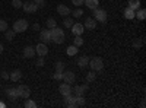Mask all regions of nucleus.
I'll return each instance as SVG.
<instances>
[{"label": "nucleus", "mask_w": 146, "mask_h": 108, "mask_svg": "<svg viewBox=\"0 0 146 108\" xmlns=\"http://www.w3.org/2000/svg\"><path fill=\"white\" fill-rule=\"evenodd\" d=\"M50 34H51V41H53L54 44H63V42H64V40H66L64 31H63L62 28L54 27V28H51V29H50Z\"/></svg>", "instance_id": "obj_1"}, {"label": "nucleus", "mask_w": 146, "mask_h": 108, "mask_svg": "<svg viewBox=\"0 0 146 108\" xmlns=\"http://www.w3.org/2000/svg\"><path fill=\"white\" fill-rule=\"evenodd\" d=\"M88 64L91 66V69L94 72H100V70L104 69V62H102L101 57H92V58H89V63Z\"/></svg>", "instance_id": "obj_2"}, {"label": "nucleus", "mask_w": 146, "mask_h": 108, "mask_svg": "<svg viewBox=\"0 0 146 108\" xmlns=\"http://www.w3.org/2000/svg\"><path fill=\"white\" fill-rule=\"evenodd\" d=\"M94 19L101 22V23H105L107 22V12L104 9H100V7L94 9Z\"/></svg>", "instance_id": "obj_3"}, {"label": "nucleus", "mask_w": 146, "mask_h": 108, "mask_svg": "<svg viewBox=\"0 0 146 108\" xmlns=\"http://www.w3.org/2000/svg\"><path fill=\"white\" fill-rule=\"evenodd\" d=\"M28 29V22L25 19H18L15 23H13V31L18 34V32H25Z\"/></svg>", "instance_id": "obj_4"}, {"label": "nucleus", "mask_w": 146, "mask_h": 108, "mask_svg": "<svg viewBox=\"0 0 146 108\" xmlns=\"http://www.w3.org/2000/svg\"><path fill=\"white\" fill-rule=\"evenodd\" d=\"M35 54H38L40 57H45L48 54V47L44 42H40L38 45L35 47Z\"/></svg>", "instance_id": "obj_5"}, {"label": "nucleus", "mask_w": 146, "mask_h": 108, "mask_svg": "<svg viewBox=\"0 0 146 108\" xmlns=\"http://www.w3.org/2000/svg\"><path fill=\"white\" fill-rule=\"evenodd\" d=\"M22 9L27 12V13H34V12L38 10V6H36L34 2H31V0H28V2H25L22 5Z\"/></svg>", "instance_id": "obj_6"}, {"label": "nucleus", "mask_w": 146, "mask_h": 108, "mask_svg": "<svg viewBox=\"0 0 146 108\" xmlns=\"http://www.w3.org/2000/svg\"><path fill=\"white\" fill-rule=\"evenodd\" d=\"M64 105H67L69 108H76V95H64Z\"/></svg>", "instance_id": "obj_7"}, {"label": "nucleus", "mask_w": 146, "mask_h": 108, "mask_svg": "<svg viewBox=\"0 0 146 108\" xmlns=\"http://www.w3.org/2000/svg\"><path fill=\"white\" fill-rule=\"evenodd\" d=\"M40 40H41V42H44V44L51 42V34H50V29H42V31H40Z\"/></svg>", "instance_id": "obj_8"}, {"label": "nucleus", "mask_w": 146, "mask_h": 108, "mask_svg": "<svg viewBox=\"0 0 146 108\" xmlns=\"http://www.w3.org/2000/svg\"><path fill=\"white\" fill-rule=\"evenodd\" d=\"M18 92H19V98H29V95H31V89L27 86V85H21L18 88Z\"/></svg>", "instance_id": "obj_9"}, {"label": "nucleus", "mask_w": 146, "mask_h": 108, "mask_svg": "<svg viewBox=\"0 0 146 108\" xmlns=\"http://www.w3.org/2000/svg\"><path fill=\"white\" fill-rule=\"evenodd\" d=\"M75 79H76V76H75V73H73V72H70V70H67V72H63V80H64L66 83L72 85V83L75 82Z\"/></svg>", "instance_id": "obj_10"}, {"label": "nucleus", "mask_w": 146, "mask_h": 108, "mask_svg": "<svg viewBox=\"0 0 146 108\" xmlns=\"http://www.w3.org/2000/svg\"><path fill=\"white\" fill-rule=\"evenodd\" d=\"M58 92L62 93L63 97H64V95H69V93H72V86L69 85V83L64 82V83H62V85L58 86Z\"/></svg>", "instance_id": "obj_11"}, {"label": "nucleus", "mask_w": 146, "mask_h": 108, "mask_svg": "<svg viewBox=\"0 0 146 108\" xmlns=\"http://www.w3.org/2000/svg\"><path fill=\"white\" fill-rule=\"evenodd\" d=\"M70 29H72V32L75 35H82L83 31H85V27L82 25V23H73Z\"/></svg>", "instance_id": "obj_12"}, {"label": "nucleus", "mask_w": 146, "mask_h": 108, "mask_svg": "<svg viewBox=\"0 0 146 108\" xmlns=\"http://www.w3.org/2000/svg\"><path fill=\"white\" fill-rule=\"evenodd\" d=\"M86 89H88L86 85H78L75 88H72V93L73 95H83L85 92H86Z\"/></svg>", "instance_id": "obj_13"}, {"label": "nucleus", "mask_w": 146, "mask_h": 108, "mask_svg": "<svg viewBox=\"0 0 146 108\" xmlns=\"http://www.w3.org/2000/svg\"><path fill=\"white\" fill-rule=\"evenodd\" d=\"M70 9L66 6V5H58L57 6V13L58 15H62V16H67V15H70Z\"/></svg>", "instance_id": "obj_14"}, {"label": "nucleus", "mask_w": 146, "mask_h": 108, "mask_svg": "<svg viewBox=\"0 0 146 108\" xmlns=\"http://www.w3.org/2000/svg\"><path fill=\"white\" fill-rule=\"evenodd\" d=\"M34 56H35V48H34V47L28 45V47L23 48V57H25V58H32Z\"/></svg>", "instance_id": "obj_15"}, {"label": "nucleus", "mask_w": 146, "mask_h": 108, "mask_svg": "<svg viewBox=\"0 0 146 108\" xmlns=\"http://www.w3.org/2000/svg\"><path fill=\"white\" fill-rule=\"evenodd\" d=\"M21 78H22V72L21 70H13L12 73H9V79L12 82H19Z\"/></svg>", "instance_id": "obj_16"}, {"label": "nucleus", "mask_w": 146, "mask_h": 108, "mask_svg": "<svg viewBox=\"0 0 146 108\" xmlns=\"http://www.w3.org/2000/svg\"><path fill=\"white\" fill-rule=\"evenodd\" d=\"M83 27L86 28V29H95V28H96V21H95L94 18H88L86 21H85Z\"/></svg>", "instance_id": "obj_17"}, {"label": "nucleus", "mask_w": 146, "mask_h": 108, "mask_svg": "<svg viewBox=\"0 0 146 108\" xmlns=\"http://www.w3.org/2000/svg\"><path fill=\"white\" fill-rule=\"evenodd\" d=\"M88 63H89V57H88V56H80L79 60H78V66L82 67V69H83V67H86Z\"/></svg>", "instance_id": "obj_18"}, {"label": "nucleus", "mask_w": 146, "mask_h": 108, "mask_svg": "<svg viewBox=\"0 0 146 108\" xmlns=\"http://www.w3.org/2000/svg\"><path fill=\"white\" fill-rule=\"evenodd\" d=\"M6 93L9 95V97H10L12 99H16V98H19V92H18V88H9V89L6 91Z\"/></svg>", "instance_id": "obj_19"}, {"label": "nucleus", "mask_w": 146, "mask_h": 108, "mask_svg": "<svg viewBox=\"0 0 146 108\" xmlns=\"http://www.w3.org/2000/svg\"><path fill=\"white\" fill-rule=\"evenodd\" d=\"M135 18H137L139 21H145V18H146V10L142 9V7H139V9L135 12Z\"/></svg>", "instance_id": "obj_20"}, {"label": "nucleus", "mask_w": 146, "mask_h": 108, "mask_svg": "<svg viewBox=\"0 0 146 108\" xmlns=\"http://www.w3.org/2000/svg\"><path fill=\"white\" fill-rule=\"evenodd\" d=\"M123 15H124L126 19H135V10L130 9V7L127 6V7L124 9V12H123Z\"/></svg>", "instance_id": "obj_21"}, {"label": "nucleus", "mask_w": 146, "mask_h": 108, "mask_svg": "<svg viewBox=\"0 0 146 108\" xmlns=\"http://www.w3.org/2000/svg\"><path fill=\"white\" fill-rule=\"evenodd\" d=\"M83 3L85 5H86L89 9H96V7H98V5H100V2H98V0H83Z\"/></svg>", "instance_id": "obj_22"}, {"label": "nucleus", "mask_w": 146, "mask_h": 108, "mask_svg": "<svg viewBox=\"0 0 146 108\" xmlns=\"http://www.w3.org/2000/svg\"><path fill=\"white\" fill-rule=\"evenodd\" d=\"M78 51H79V47H76V45H69L66 48V54L67 56H76Z\"/></svg>", "instance_id": "obj_23"}, {"label": "nucleus", "mask_w": 146, "mask_h": 108, "mask_svg": "<svg viewBox=\"0 0 146 108\" xmlns=\"http://www.w3.org/2000/svg\"><path fill=\"white\" fill-rule=\"evenodd\" d=\"M129 7L136 12L140 7V0H129Z\"/></svg>", "instance_id": "obj_24"}, {"label": "nucleus", "mask_w": 146, "mask_h": 108, "mask_svg": "<svg viewBox=\"0 0 146 108\" xmlns=\"http://www.w3.org/2000/svg\"><path fill=\"white\" fill-rule=\"evenodd\" d=\"M15 34H16V32H15L13 29H9V31L6 29V31H5V38H6L7 41H12V40L15 38Z\"/></svg>", "instance_id": "obj_25"}, {"label": "nucleus", "mask_w": 146, "mask_h": 108, "mask_svg": "<svg viewBox=\"0 0 146 108\" xmlns=\"http://www.w3.org/2000/svg\"><path fill=\"white\" fill-rule=\"evenodd\" d=\"M85 104H86V101H85L83 95H76V107H83Z\"/></svg>", "instance_id": "obj_26"}, {"label": "nucleus", "mask_w": 146, "mask_h": 108, "mask_svg": "<svg viewBox=\"0 0 146 108\" xmlns=\"http://www.w3.org/2000/svg\"><path fill=\"white\" fill-rule=\"evenodd\" d=\"M45 25H47V28H54V27H57V22H56V19L54 18H48L47 19V22H45Z\"/></svg>", "instance_id": "obj_27"}, {"label": "nucleus", "mask_w": 146, "mask_h": 108, "mask_svg": "<svg viewBox=\"0 0 146 108\" xmlns=\"http://www.w3.org/2000/svg\"><path fill=\"white\" fill-rule=\"evenodd\" d=\"M82 44H83V38L80 37V35H75V40H73V45L80 47Z\"/></svg>", "instance_id": "obj_28"}, {"label": "nucleus", "mask_w": 146, "mask_h": 108, "mask_svg": "<svg viewBox=\"0 0 146 108\" xmlns=\"http://www.w3.org/2000/svg\"><path fill=\"white\" fill-rule=\"evenodd\" d=\"M23 107H25V108H36V102L27 98V101H25V104H23Z\"/></svg>", "instance_id": "obj_29"}, {"label": "nucleus", "mask_w": 146, "mask_h": 108, "mask_svg": "<svg viewBox=\"0 0 146 108\" xmlns=\"http://www.w3.org/2000/svg\"><path fill=\"white\" fill-rule=\"evenodd\" d=\"M70 13L73 15V18H80V16L83 15V10H82L80 7H76V9L73 10V12H70Z\"/></svg>", "instance_id": "obj_30"}, {"label": "nucleus", "mask_w": 146, "mask_h": 108, "mask_svg": "<svg viewBox=\"0 0 146 108\" xmlns=\"http://www.w3.org/2000/svg\"><path fill=\"white\" fill-rule=\"evenodd\" d=\"M73 19L72 18H66L64 21H63V25H64V28H72V25H73Z\"/></svg>", "instance_id": "obj_31"}, {"label": "nucleus", "mask_w": 146, "mask_h": 108, "mask_svg": "<svg viewBox=\"0 0 146 108\" xmlns=\"http://www.w3.org/2000/svg\"><path fill=\"white\" fill-rule=\"evenodd\" d=\"M95 78H96V73H95L94 70H92V72H89V73L86 75V80H88V82H94V80H95Z\"/></svg>", "instance_id": "obj_32"}, {"label": "nucleus", "mask_w": 146, "mask_h": 108, "mask_svg": "<svg viewBox=\"0 0 146 108\" xmlns=\"http://www.w3.org/2000/svg\"><path fill=\"white\" fill-rule=\"evenodd\" d=\"M56 72H64V63L63 62H57L56 63Z\"/></svg>", "instance_id": "obj_33"}, {"label": "nucleus", "mask_w": 146, "mask_h": 108, "mask_svg": "<svg viewBox=\"0 0 146 108\" xmlns=\"http://www.w3.org/2000/svg\"><path fill=\"white\" fill-rule=\"evenodd\" d=\"M22 2H21V0H12V6H13L15 9H21L22 7Z\"/></svg>", "instance_id": "obj_34"}, {"label": "nucleus", "mask_w": 146, "mask_h": 108, "mask_svg": "<svg viewBox=\"0 0 146 108\" xmlns=\"http://www.w3.org/2000/svg\"><path fill=\"white\" fill-rule=\"evenodd\" d=\"M6 29H7V22H6V21H3V19H0V31L5 32Z\"/></svg>", "instance_id": "obj_35"}, {"label": "nucleus", "mask_w": 146, "mask_h": 108, "mask_svg": "<svg viewBox=\"0 0 146 108\" xmlns=\"http://www.w3.org/2000/svg\"><path fill=\"white\" fill-rule=\"evenodd\" d=\"M142 44H143L142 38H137V40H135V41H133V47H135V48H140V47H142Z\"/></svg>", "instance_id": "obj_36"}, {"label": "nucleus", "mask_w": 146, "mask_h": 108, "mask_svg": "<svg viewBox=\"0 0 146 108\" xmlns=\"http://www.w3.org/2000/svg\"><path fill=\"white\" fill-rule=\"evenodd\" d=\"M35 64L38 66V67H42V66L45 64V62H44V57H38V58H36V62H35Z\"/></svg>", "instance_id": "obj_37"}, {"label": "nucleus", "mask_w": 146, "mask_h": 108, "mask_svg": "<svg viewBox=\"0 0 146 108\" xmlns=\"http://www.w3.org/2000/svg\"><path fill=\"white\" fill-rule=\"evenodd\" d=\"M31 2H34L38 7H44L45 6V0H31Z\"/></svg>", "instance_id": "obj_38"}, {"label": "nucleus", "mask_w": 146, "mask_h": 108, "mask_svg": "<svg viewBox=\"0 0 146 108\" xmlns=\"http://www.w3.org/2000/svg\"><path fill=\"white\" fill-rule=\"evenodd\" d=\"M53 78H54L56 80H62V79H63V72H56Z\"/></svg>", "instance_id": "obj_39"}, {"label": "nucleus", "mask_w": 146, "mask_h": 108, "mask_svg": "<svg viewBox=\"0 0 146 108\" xmlns=\"http://www.w3.org/2000/svg\"><path fill=\"white\" fill-rule=\"evenodd\" d=\"M72 3L75 5L76 7H79L80 5H83V0H72Z\"/></svg>", "instance_id": "obj_40"}, {"label": "nucleus", "mask_w": 146, "mask_h": 108, "mask_svg": "<svg viewBox=\"0 0 146 108\" xmlns=\"http://www.w3.org/2000/svg\"><path fill=\"white\" fill-rule=\"evenodd\" d=\"M32 29H34V31H41L40 23H34V25H32Z\"/></svg>", "instance_id": "obj_41"}, {"label": "nucleus", "mask_w": 146, "mask_h": 108, "mask_svg": "<svg viewBox=\"0 0 146 108\" xmlns=\"http://www.w3.org/2000/svg\"><path fill=\"white\" fill-rule=\"evenodd\" d=\"M0 76H2L3 79H9V73H7V72H2V73H0Z\"/></svg>", "instance_id": "obj_42"}, {"label": "nucleus", "mask_w": 146, "mask_h": 108, "mask_svg": "<svg viewBox=\"0 0 146 108\" xmlns=\"http://www.w3.org/2000/svg\"><path fill=\"white\" fill-rule=\"evenodd\" d=\"M6 107V104L5 102H2V101H0V108H5Z\"/></svg>", "instance_id": "obj_43"}, {"label": "nucleus", "mask_w": 146, "mask_h": 108, "mask_svg": "<svg viewBox=\"0 0 146 108\" xmlns=\"http://www.w3.org/2000/svg\"><path fill=\"white\" fill-rule=\"evenodd\" d=\"M2 53H3V45L0 44V54H2Z\"/></svg>", "instance_id": "obj_44"}]
</instances>
